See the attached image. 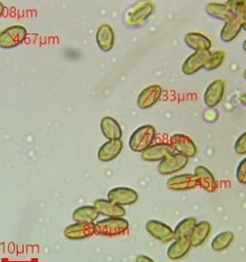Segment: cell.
<instances>
[{
  "label": "cell",
  "mask_w": 246,
  "mask_h": 262,
  "mask_svg": "<svg viewBox=\"0 0 246 262\" xmlns=\"http://www.w3.org/2000/svg\"><path fill=\"white\" fill-rule=\"evenodd\" d=\"M154 12V4L151 1H139L125 14L124 22L130 28L144 25Z\"/></svg>",
  "instance_id": "cell-1"
},
{
  "label": "cell",
  "mask_w": 246,
  "mask_h": 262,
  "mask_svg": "<svg viewBox=\"0 0 246 262\" xmlns=\"http://www.w3.org/2000/svg\"><path fill=\"white\" fill-rule=\"evenodd\" d=\"M155 138V129L153 125L146 124L138 127L131 134L129 138L130 149L136 153H142L153 144Z\"/></svg>",
  "instance_id": "cell-2"
},
{
  "label": "cell",
  "mask_w": 246,
  "mask_h": 262,
  "mask_svg": "<svg viewBox=\"0 0 246 262\" xmlns=\"http://www.w3.org/2000/svg\"><path fill=\"white\" fill-rule=\"evenodd\" d=\"M95 225L96 235L99 236H120L129 230V222L124 218H106Z\"/></svg>",
  "instance_id": "cell-3"
},
{
  "label": "cell",
  "mask_w": 246,
  "mask_h": 262,
  "mask_svg": "<svg viewBox=\"0 0 246 262\" xmlns=\"http://www.w3.org/2000/svg\"><path fill=\"white\" fill-rule=\"evenodd\" d=\"M28 38L26 28L21 25L8 27L0 32V48L10 50L21 46Z\"/></svg>",
  "instance_id": "cell-4"
},
{
  "label": "cell",
  "mask_w": 246,
  "mask_h": 262,
  "mask_svg": "<svg viewBox=\"0 0 246 262\" xmlns=\"http://www.w3.org/2000/svg\"><path fill=\"white\" fill-rule=\"evenodd\" d=\"M189 158L174 152L159 163L158 171L163 176L175 174L176 172L183 170L187 166Z\"/></svg>",
  "instance_id": "cell-5"
},
{
  "label": "cell",
  "mask_w": 246,
  "mask_h": 262,
  "mask_svg": "<svg viewBox=\"0 0 246 262\" xmlns=\"http://www.w3.org/2000/svg\"><path fill=\"white\" fill-rule=\"evenodd\" d=\"M169 145L175 153L182 154L186 157H194L197 154V146L194 141L187 135L175 133L169 138Z\"/></svg>",
  "instance_id": "cell-6"
},
{
  "label": "cell",
  "mask_w": 246,
  "mask_h": 262,
  "mask_svg": "<svg viewBox=\"0 0 246 262\" xmlns=\"http://www.w3.org/2000/svg\"><path fill=\"white\" fill-rule=\"evenodd\" d=\"M138 193L135 189L130 187L119 186L113 188L107 193V199L121 206L133 205L138 201Z\"/></svg>",
  "instance_id": "cell-7"
},
{
  "label": "cell",
  "mask_w": 246,
  "mask_h": 262,
  "mask_svg": "<svg viewBox=\"0 0 246 262\" xmlns=\"http://www.w3.org/2000/svg\"><path fill=\"white\" fill-rule=\"evenodd\" d=\"M147 232L155 239L162 243H169L174 239L173 230L168 224L159 220H149L146 223Z\"/></svg>",
  "instance_id": "cell-8"
},
{
  "label": "cell",
  "mask_w": 246,
  "mask_h": 262,
  "mask_svg": "<svg viewBox=\"0 0 246 262\" xmlns=\"http://www.w3.org/2000/svg\"><path fill=\"white\" fill-rule=\"evenodd\" d=\"M96 234L95 223H74L66 227L64 236L71 241H80L91 237Z\"/></svg>",
  "instance_id": "cell-9"
},
{
  "label": "cell",
  "mask_w": 246,
  "mask_h": 262,
  "mask_svg": "<svg viewBox=\"0 0 246 262\" xmlns=\"http://www.w3.org/2000/svg\"><path fill=\"white\" fill-rule=\"evenodd\" d=\"M168 188L172 191H188L198 186L194 174L178 173L167 181Z\"/></svg>",
  "instance_id": "cell-10"
},
{
  "label": "cell",
  "mask_w": 246,
  "mask_h": 262,
  "mask_svg": "<svg viewBox=\"0 0 246 262\" xmlns=\"http://www.w3.org/2000/svg\"><path fill=\"white\" fill-rule=\"evenodd\" d=\"M174 153L169 143H155L148 147L141 153V157L146 162H162Z\"/></svg>",
  "instance_id": "cell-11"
},
{
  "label": "cell",
  "mask_w": 246,
  "mask_h": 262,
  "mask_svg": "<svg viewBox=\"0 0 246 262\" xmlns=\"http://www.w3.org/2000/svg\"><path fill=\"white\" fill-rule=\"evenodd\" d=\"M163 89L160 85H150L141 91L137 98V105L141 110H148L161 100Z\"/></svg>",
  "instance_id": "cell-12"
},
{
  "label": "cell",
  "mask_w": 246,
  "mask_h": 262,
  "mask_svg": "<svg viewBox=\"0 0 246 262\" xmlns=\"http://www.w3.org/2000/svg\"><path fill=\"white\" fill-rule=\"evenodd\" d=\"M225 82L221 79L213 81L204 93V103L209 107H215L220 104L225 94Z\"/></svg>",
  "instance_id": "cell-13"
},
{
  "label": "cell",
  "mask_w": 246,
  "mask_h": 262,
  "mask_svg": "<svg viewBox=\"0 0 246 262\" xmlns=\"http://www.w3.org/2000/svg\"><path fill=\"white\" fill-rule=\"evenodd\" d=\"M94 206L101 215L106 216L107 218H123L126 215V210L124 209V207L108 199H97Z\"/></svg>",
  "instance_id": "cell-14"
},
{
  "label": "cell",
  "mask_w": 246,
  "mask_h": 262,
  "mask_svg": "<svg viewBox=\"0 0 246 262\" xmlns=\"http://www.w3.org/2000/svg\"><path fill=\"white\" fill-rule=\"evenodd\" d=\"M198 185L207 192H215L218 187L217 180L214 174L204 166H197L194 169V173Z\"/></svg>",
  "instance_id": "cell-15"
},
{
  "label": "cell",
  "mask_w": 246,
  "mask_h": 262,
  "mask_svg": "<svg viewBox=\"0 0 246 262\" xmlns=\"http://www.w3.org/2000/svg\"><path fill=\"white\" fill-rule=\"evenodd\" d=\"M115 31L113 27L108 24H103L97 31L96 41L101 51L108 53L114 49L115 46Z\"/></svg>",
  "instance_id": "cell-16"
},
{
  "label": "cell",
  "mask_w": 246,
  "mask_h": 262,
  "mask_svg": "<svg viewBox=\"0 0 246 262\" xmlns=\"http://www.w3.org/2000/svg\"><path fill=\"white\" fill-rule=\"evenodd\" d=\"M210 52H195L183 62L182 72L185 75H193L199 70L204 68L205 61Z\"/></svg>",
  "instance_id": "cell-17"
},
{
  "label": "cell",
  "mask_w": 246,
  "mask_h": 262,
  "mask_svg": "<svg viewBox=\"0 0 246 262\" xmlns=\"http://www.w3.org/2000/svg\"><path fill=\"white\" fill-rule=\"evenodd\" d=\"M123 149V142L121 139L108 140L101 146L98 152V159L101 162H110L119 156Z\"/></svg>",
  "instance_id": "cell-18"
},
{
  "label": "cell",
  "mask_w": 246,
  "mask_h": 262,
  "mask_svg": "<svg viewBox=\"0 0 246 262\" xmlns=\"http://www.w3.org/2000/svg\"><path fill=\"white\" fill-rule=\"evenodd\" d=\"M185 45L194 52H210L212 47L211 39L200 33H188L184 37Z\"/></svg>",
  "instance_id": "cell-19"
},
{
  "label": "cell",
  "mask_w": 246,
  "mask_h": 262,
  "mask_svg": "<svg viewBox=\"0 0 246 262\" xmlns=\"http://www.w3.org/2000/svg\"><path fill=\"white\" fill-rule=\"evenodd\" d=\"M243 18L234 16L231 20L227 21L220 31V39L225 42L233 41L242 30Z\"/></svg>",
  "instance_id": "cell-20"
},
{
  "label": "cell",
  "mask_w": 246,
  "mask_h": 262,
  "mask_svg": "<svg viewBox=\"0 0 246 262\" xmlns=\"http://www.w3.org/2000/svg\"><path fill=\"white\" fill-rule=\"evenodd\" d=\"M211 224L208 221H200L195 225L194 229L189 236V242L192 248L201 247L211 233Z\"/></svg>",
  "instance_id": "cell-21"
},
{
  "label": "cell",
  "mask_w": 246,
  "mask_h": 262,
  "mask_svg": "<svg viewBox=\"0 0 246 262\" xmlns=\"http://www.w3.org/2000/svg\"><path fill=\"white\" fill-rule=\"evenodd\" d=\"M191 248L192 247L188 238L173 239L168 248L167 255L171 260H180L189 252Z\"/></svg>",
  "instance_id": "cell-22"
},
{
  "label": "cell",
  "mask_w": 246,
  "mask_h": 262,
  "mask_svg": "<svg viewBox=\"0 0 246 262\" xmlns=\"http://www.w3.org/2000/svg\"><path fill=\"white\" fill-rule=\"evenodd\" d=\"M101 130L108 140H117L122 137V128L118 121L111 117H104L101 121Z\"/></svg>",
  "instance_id": "cell-23"
},
{
  "label": "cell",
  "mask_w": 246,
  "mask_h": 262,
  "mask_svg": "<svg viewBox=\"0 0 246 262\" xmlns=\"http://www.w3.org/2000/svg\"><path fill=\"white\" fill-rule=\"evenodd\" d=\"M100 215L94 205H84L73 211L72 219L76 223H94Z\"/></svg>",
  "instance_id": "cell-24"
},
{
  "label": "cell",
  "mask_w": 246,
  "mask_h": 262,
  "mask_svg": "<svg viewBox=\"0 0 246 262\" xmlns=\"http://www.w3.org/2000/svg\"><path fill=\"white\" fill-rule=\"evenodd\" d=\"M206 12L209 16L225 22L231 20L234 17L233 11L229 8V6L226 3H209L206 5Z\"/></svg>",
  "instance_id": "cell-25"
},
{
  "label": "cell",
  "mask_w": 246,
  "mask_h": 262,
  "mask_svg": "<svg viewBox=\"0 0 246 262\" xmlns=\"http://www.w3.org/2000/svg\"><path fill=\"white\" fill-rule=\"evenodd\" d=\"M196 223H197V220L195 219L194 217L184 218L176 225L175 229L173 230L174 239H180V238H188L189 239V236L191 235Z\"/></svg>",
  "instance_id": "cell-26"
},
{
  "label": "cell",
  "mask_w": 246,
  "mask_h": 262,
  "mask_svg": "<svg viewBox=\"0 0 246 262\" xmlns=\"http://www.w3.org/2000/svg\"><path fill=\"white\" fill-rule=\"evenodd\" d=\"M234 239V235L231 231L220 232L211 242V249L214 251H222L228 249Z\"/></svg>",
  "instance_id": "cell-27"
},
{
  "label": "cell",
  "mask_w": 246,
  "mask_h": 262,
  "mask_svg": "<svg viewBox=\"0 0 246 262\" xmlns=\"http://www.w3.org/2000/svg\"><path fill=\"white\" fill-rule=\"evenodd\" d=\"M225 60V53L223 52H214V53H209L207 59L205 61L204 68L207 71H213L219 68Z\"/></svg>",
  "instance_id": "cell-28"
},
{
  "label": "cell",
  "mask_w": 246,
  "mask_h": 262,
  "mask_svg": "<svg viewBox=\"0 0 246 262\" xmlns=\"http://www.w3.org/2000/svg\"><path fill=\"white\" fill-rule=\"evenodd\" d=\"M234 16L246 17V0H228L226 3Z\"/></svg>",
  "instance_id": "cell-29"
},
{
  "label": "cell",
  "mask_w": 246,
  "mask_h": 262,
  "mask_svg": "<svg viewBox=\"0 0 246 262\" xmlns=\"http://www.w3.org/2000/svg\"><path fill=\"white\" fill-rule=\"evenodd\" d=\"M235 177L239 184H246V157L243 158L237 165Z\"/></svg>",
  "instance_id": "cell-30"
},
{
  "label": "cell",
  "mask_w": 246,
  "mask_h": 262,
  "mask_svg": "<svg viewBox=\"0 0 246 262\" xmlns=\"http://www.w3.org/2000/svg\"><path fill=\"white\" fill-rule=\"evenodd\" d=\"M234 152L238 155H246V131L236 139L234 143Z\"/></svg>",
  "instance_id": "cell-31"
},
{
  "label": "cell",
  "mask_w": 246,
  "mask_h": 262,
  "mask_svg": "<svg viewBox=\"0 0 246 262\" xmlns=\"http://www.w3.org/2000/svg\"><path fill=\"white\" fill-rule=\"evenodd\" d=\"M136 262H155L154 259H152L151 257L144 255V254H140L136 257Z\"/></svg>",
  "instance_id": "cell-32"
},
{
  "label": "cell",
  "mask_w": 246,
  "mask_h": 262,
  "mask_svg": "<svg viewBox=\"0 0 246 262\" xmlns=\"http://www.w3.org/2000/svg\"><path fill=\"white\" fill-rule=\"evenodd\" d=\"M4 13H5V5L2 2H0V18L4 15Z\"/></svg>",
  "instance_id": "cell-33"
},
{
  "label": "cell",
  "mask_w": 246,
  "mask_h": 262,
  "mask_svg": "<svg viewBox=\"0 0 246 262\" xmlns=\"http://www.w3.org/2000/svg\"><path fill=\"white\" fill-rule=\"evenodd\" d=\"M240 102H241V104L246 106V93L245 94H243L241 97H240Z\"/></svg>",
  "instance_id": "cell-34"
},
{
  "label": "cell",
  "mask_w": 246,
  "mask_h": 262,
  "mask_svg": "<svg viewBox=\"0 0 246 262\" xmlns=\"http://www.w3.org/2000/svg\"><path fill=\"white\" fill-rule=\"evenodd\" d=\"M242 29L246 31V17L243 18V24H242Z\"/></svg>",
  "instance_id": "cell-35"
},
{
  "label": "cell",
  "mask_w": 246,
  "mask_h": 262,
  "mask_svg": "<svg viewBox=\"0 0 246 262\" xmlns=\"http://www.w3.org/2000/svg\"><path fill=\"white\" fill-rule=\"evenodd\" d=\"M242 49H243L244 52H246V39L243 41V43H242Z\"/></svg>",
  "instance_id": "cell-36"
},
{
  "label": "cell",
  "mask_w": 246,
  "mask_h": 262,
  "mask_svg": "<svg viewBox=\"0 0 246 262\" xmlns=\"http://www.w3.org/2000/svg\"><path fill=\"white\" fill-rule=\"evenodd\" d=\"M243 77H244V79L246 80V69L244 70V73H243Z\"/></svg>",
  "instance_id": "cell-37"
}]
</instances>
